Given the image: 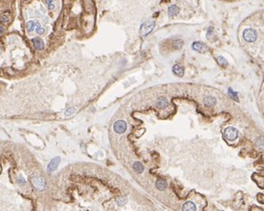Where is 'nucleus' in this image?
Instances as JSON below:
<instances>
[{
	"mask_svg": "<svg viewBox=\"0 0 264 211\" xmlns=\"http://www.w3.org/2000/svg\"><path fill=\"white\" fill-rule=\"evenodd\" d=\"M30 183L33 185L35 189L37 190H44L46 188V181L43 177L39 176V175H36V176H32L30 178Z\"/></svg>",
	"mask_w": 264,
	"mask_h": 211,
	"instance_id": "obj_1",
	"label": "nucleus"
},
{
	"mask_svg": "<svg viewBox=\"0 0 264 211\" xmlns=\"http://www.w3.org/2000/svg\"><path fill=\"white\" fill-rule=\"evenodd\" d=\"M155 27V23L153 21H147V23H143L140 27V35L143 38H146L153 30Z\"/></svg>",
	"mask_w": 264,
	"mask_h": 211,
	"instance_id": "obj_2",
	"label": "nucleus"
},
{
	"mask_svg": "<svg viewBox=\"0 0 264 211\" xmlns=\"http://www.w3.org/2000/svg\"><path fill=\"white\" fill-rule=\"evenodd\" d=\"M243 38L245 41H247L249 43H252L257 39L258 34H257L256 30H254V29H246L243 32Z\"/></svg>",
	"mask_w": 264,
	"mask_h": 211,
	"instance_id": "obj_3",
	"label": "nucleus"
},
{
	"mask_svg": "<svg viewBox=\"0 0 264 211\" xmlns=\"http://www.w3.org/2000/svg\"><path fill=\"white\" fill-rule=\"evenodd\" d=\"M224 136L228 141H235L238 137V131L233 127H228L224 130Z\"/></svg>",
	"mask_w": 264,
	"mask_h": 211,
	"instance_id": "obj_4",
	"label": "nucleus"
},
{
	"mask_svg": "<svg viewBox=\"0 0 264 211\" xmlns=\"http://www.w3.org/2000/svg\"><path fill=\"white\" fill-rule=\"evenodd\" d=\"M113 130L117 134H123L127 130V123L124 120H117L113 125Z\"/></svg>",
	"mask_w": 264,
	"mask_h": 211,
	"instance_id": "obj_5",
	"label": "nucleus"
},
{
	"mask_svg": "<svg viewBox=\"0 0 264 211\" xmlns=\"http://www.w3.org/2000/svg\"><path fill=\"white\" fill-rule=\"evenodd\" d=\"M61 162V158L60 157H56L54 158L50 162L49 164L47 165V172L48 173H53L54 171H56L58 168V166Z\"/></svg>",
	"mask_w": 264,
	"mask_h": 211,
	"instance_id": "obj_6",
	"label": "nucleus"
},
{
	"mask_svg": "<svg viewBox=\"0 0 264 211\" xmlns=\"http://www.w3.org/2000/svg\"><path fill=\"white\" fill-rule=\"evenodd\" d=\"M31 42H32L33 45H34V47H35V48L37 50L41 51V50L44 49V47H45V44H44V41L40 38H32Z\"/></svg>",
	"mask_w": 264,
	"mask_h": 211,
	"instance_id": "obj_7",
	"label": "nucleus"
},
{
	"mask_svg": "<svg viewBox=\"0 0 264 211\" xmlns=\"http://www.w3.org/2000/svg\"><path fill=\"white\" fill-rule=\"evenodd\" d=\"M169 105V102H168V99L166 97H159L156 101V107L159 108V109H165L167 108Z\"/></svg>",
	"mask_w": 264,
	"mask_h": 211,
	"instance_id": "obj_8",
	"label": "nucleus"
},
{
	"mask_svg": "<svg viewBox=\"0 0 264 211\" xmlns=\"http://www.w3.org/2000/svg\"><path fill=\"white\" fill-rule=\"evenodd\" d=\"M216 102H217L216 98L214 96H212V95H208V96H206L204 99V103L207 107H212V106H214L216 104Z\"/></svg>",
	"mask_w": 264,
	"mask_h": 211,
	"instance_id": "obj_9",
	"label": "nucleus"
},
{
	"mask_svg": "<svg viewBox=\"0 0 264 211\" xmlns=\"http://www.w3.org/2000/svg\"><path fill=\"white\" fill-rule=\"evenodd\" d=\"M192 48L196 51V52H199V53H204L205 50H206V47L204 44L199 42V41H196V42H194L193 45H192Z\"/></svg>",
	"mask_w": 264,
	"mask_h": 211,
	"instance_id": "obj_10",
	"label": "nucleus"
},
{
	"mask_svg": "<svg viewBox=\"0 0 264 211\" xmlns=\"http://www.w3.org/2000/svg\"><path fill=\"white\" fill-rule=\"evenodd\" d=\"M172 71L178 77H182L184 75V68L179 63H176L172 67Z\"/></svg>",
	"mask_w": 264,
	"mask_h": 211,
	"instance_id": "obj_11",
	"label": "nucleus"
},
{
	"mask_svg": "<svg viewBox=\"0 0 264 211\" xmlns=\"http://www.w3.org/2000/svg\"><path fill=\"white\" fill-rule=\"evenodd\" d=\"M179 14V8L175 5H172L169 7L168 9V14L170 16V17H174L176 15H178Z\"/></svg>",
	"mask_w": 264,
	"mask_h": 211,
	"instance_id": "obj_12",
	"label": "nucleus"
},
{
	"mask_svg": "<svg viewBox=\"0 0 264 211\" xmlns=\"http://www.w3.org/2000/svg\"><path fill=\"white\" fill-rule=\"evenodd\" d=\"M155 187L158 189L159 191H163V190H165V189H166V187H167V183L165 182L164 180L159 179V180H157L156 183H155Z\"/></svg>",
	"mask_w": 264,
	"mask_h": 211,
	"instance_id": "obj_13",
	"label": "nucleus"
},
{
	"mask_svg": "<svg viewBox=\"0 0 264 211\" xmlns=\"http://www.w3.org/2000/svg\"><path fill=\"white\" fill-rule=\"evenodd\" d=\"M133 169H134L135 172H137L138 174L142 173L143 171H144V166H143V164L141 162L136 161V162L133 163Z\"/></svg>",
	"mask_w": 264,
	"mask_h": 211,
	"instance_id": "obj_14",
	"label": "nucleus"
},
{
	"mask_svg": "<svg viewBox=\"0 0 264 211\" xmlns=\"http://www.w3.org/2000/svg\"><path fill=\"white\" fill-rule=\"evenodd\" d=\"M182 209L185 210V211H186V210H196V206L192 201H186L183 205Z\"/></svg>",
	"mask_w": 264,
	"mask_h": 211,
	"instance_id": "obj_15",
	"label": "nucleus"
},
{
	"mask_svg": "<svg viewBox=\"0 0 264 211\" xmlns=\"http://www.w3.org/2000/svg\"><path fill=\"white\" fill-rule=\"evenodd\" d=\"M217 62H218V63H219V65L222 66V67H226V66L228 65V62L225 59V57L221 56V55H219V56H218Z\"/></svg>",
	"mask_w": 264,
	"mask_h": 211,
	"instance_id": "obj_16",
	"label": "nucleus"
},
{
	"mask_svg": "<svg viewBox=\"0 0 264 211\" xmlns=\"http://www.w3.org/2000/svg\"><path fill=\"white\" fill-rule=\"evenodd\" d=\"M35 27H36V23H34L33 21H27L26 23V29L29 32H32L33 30L35 29Z\"/></svg>",
	"mask_w": 264,
	"mask_h": 211,
	"instance_id": "obj_17",
	"label": "nucleus"
},
{
	"mask_svg": "<svg viewBox=\"0 0 264 211\" xmlns=\"http://www.w3.org/2000/svg\"><path fill=\"white\" fill-rule=\"evenodd\" d=\"M56 0H45V4L49 10H54L56 8Z\"/></svg>",
	"mask_w": 264,
	"mask_h": 211,
	"instance_id": "obj_18",
	"label": "nucleus"
},
{
	"mask_svg": "<svg viewBox=\"0 0 264 211\" xmlns=\"http://www.w3.org/2000/svg\"><path fill=\"white\" fill-rule=\"evenodd\" d=\"M9 21V14L8 13H5L1 15L0 17V23H2L3 24H6Z\"/></svg>",
	"mask_w": 264,
	"mask_h": 211,
	"instance_id": "obj_19",
	"label": "nucleus"
},
{
	"mask_svg": "<svg viewBox=\"0 0 264 211\" xmlns=\"http://www.w3.org/2000/svg\"><path fill=\"white\" fill-rule=\"evenodd\" d=\"M35 29H36V32L38 33V35H43L44 33H45V29H44L43 27H41L40 24H39L38 23H36Z\"/></svg>",
	"mask_w": 264,
	"mask_h": 211,
	"instance_id": "obj_20",
	"label": "nucleus"
},
{
	"mask_svg": "<svg viewBox=\"0 0 264 211\" xmlns=\"http://www.w3.org/2000/svg\"><path fill=\"white\" fill-rule=\"evenodd\" d=\"M228 94H229V95L232 97L233 99H235L236 101H238V98H237V93H236V92H234L231 88H229L228 89Z\"/></svg>",
	"mask_w": 264,
	"mask_h": 211,
	"instance_id": "obj_21",
	"label": "nucleus"
},
{
	"mask_svg": "<svg viewBox=\"0 0 264 211\" xmlns=\"http://www.w3.org/2000/svg\"><path fill=\"white\" fill-rule=\"evenodd\" d=\"M125 199L124 198H119L118 199H117V203H118V205L119 206H122L123 204H125Z\"/></svg>",
	"mask_w": 264,
	"mask_h": 211,
	"instance_id": "obj_22",
	"label": "nucleus"
},
{
	"mask_svg": "<svg viewBox=\"0 0 264 211\" xmlns=\"http://www.w3.org/2000/svg\"><path fill=\"white\" fill-rule=\"evenodd\" d=\"M73 112H74V109H73V108H69V109L66 110L65 115H71V114L73 113Z\"/></svg>",
	"mask_w": 264,
	"mask_h": 211,
	"instance_id": "obj_23",
	"label": "nucleus"
},
{
	"mask_svg": "<svg viewBox=\"0 0 264 211\" xmlns=\"http://www.w3.org/2000/svg\"><path fill=\"white\" fill-rule=\"evenodd\" d=\"M4 34V28L2 26H0V37Z\"/></svg>",
	"mask_w": 264,
	"mask_h": 211,
	"instance_id": "obj_24",
	"label": "nucleus"
},
{
	"mask_svg": "<svg viewBox=\"0 0 264 211\" xmlns=\"http://www.w3.org/2000/svg\"><path fill=\"white\" fill-rule=\"evenodd\" d=\"M24 1H28V0H24Z\"/></svg>",
	"mask_w": 264,
	"mask_h": 211,
	"instance_id": "obj_25",
	"label": "nucleus"
}]
</instances>
